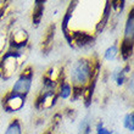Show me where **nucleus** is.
<instances>
[{
  "mask_svg": "<svg viewBox=\"0 0 134 134\" xmlns=\"http://www.w3.org/2000/svg\"><path fill=\"white\" fill-rule=\"evenodd\" d=\"M26 46L10 44V50L4 53L0 59V77L3 79L12 77L26 59Z\"/></svg>",
  "mask_w": 134,
  "mask_h": 134,
  "instance_id": "obj_1",
  "label": "nucleus"
},
{
  "mask_svg": "<svg viewBox=\"0 0 134 134\" xmlns=\"http://www.w3.org/2000/svg\"><path fill=\"white\" fill-rule=\"evenodd\" d=\"M32 79H33V68L31 66H27L21 72L20 77L17 78V81L15 82V84L12 85L10 93L26 100L29 90H31V87H32Z\"/></svg>",
  "mask_w": 134,
  "mask_h": 134,
  "instance_id": "obj_2",
  "label": "nucleus"
},
{
  "mask_svg": "<svg viewBox=\"0 0 134 134\" xmlns=\"http://www.w3.org/2000/svg\"><path fill=\"white\" fill-rule=\"evenodd\" d=\"M55 35V25H50L45 31V34L42 39V51L44 54H49L53 48V40Z\"/></svg>",
  "mask_w": 134,
  "mask_h": 134,
  "instance_id": "obj_3",
  "label": "nucleus"
},
{
  "mask_svg": "<svg viewBox=\"0 0 134 134\" xmlns=\"http://www.w3.org/2000/svg\"><path fill=\"white\" fill-rule=\"evenodd\" d=\"M133 53V39H122L121 42V56L128 60Z\"/></svg>",
  "mask_w": 134,
  "mask_h": 134,
  "instance_id": "obj_4",
  "label": "nucleus"
},
{
  "mask_svg": "<svg viewBox=\"0 0 134 134\" xmlns=\"http://www.w3.org/2000/svg\"><path fill=\"white\" fill-rule=\"evenodd\" d=\"M43 11H44V1H34V7L32 12V21L34 26H38L42 21Z\"/></svg>",
  "mask_w": 134,
  "mask_h": 134,
  "instance_id": "obj_5",
  "label": "nucleus"
},
{
  "mask_svg": "<svg viewBox=\"0 0 134 134\" xmlns=\"http://www.w3.org/2000/svg\"><path fill=\"white\" fill-rule=\"evenodd\" d=\"M133 33H134V16H133V9H132L129 11V15H128L127 18L123 39H133Z\"/></svg>",
  "mask_w": 134,
  "mask_h": 134,
  "instance_id": "obj_6",
  "label": "nucleus"
},
{
  "mask_svg": "<svg viewBox=\"0 0 134 134\" xmlns=\"http://www.w3.org/2000/svg\"><path fill=\"white\" fill-rule=\"evenodd\" d=\"M5 134H22V129H21V123L17 118L11 120L10 124L7 126Z\"/></svg>",
  "mask_w": 134,
  "mask_h": 134,
  "instance_id": "obj_7",
  "label": "nucleus"
},
{
  "mask_svg": "<svg viewBox=\"0 0 134 134\" xmlns=\"http://www.w3.org/2000/svg\"><path fill=\"white\" fill-rule=\"evenodd\" d=\"M117 54H118L117 46L116 45H112V46H110V48H107V49H106L105 55H104V56H105L106 60L111 61V60H115V59H116Z\"/></svg>",
  "mask_w": 134,
  "mask_h": 134,
  "instance_id": "obj_8",
  "label": "nucleus"
},
{
  "mask_svg": "<svg viewBox=\"0 0 134 134\" xmlns=\"http://www.w3.org/2000/svg\"><path fill=\"white\" fill-rule=\"evenodd\" d=\"M123 124H124V127L127 128L128 131H131V132L133 131L134 129V115H133V112L128 113L127 116L124 117Z\"/></svg>",
  "mask_w": 134,
  "mask_h": 134,
  "instance_id": "obj_9",
  "label": "nucleus"
},
{
  "mask_svg": "<svg viewBox=\"0 0 134 134\" xmlns=\"http://www.w3.org/2000/svg\"><path fill=\"white\" fill-rule=\"evenodd\" d=\"M89 131H90V127H89L88 121L84 120L79 126V134H89Z\"/></svg>",
  "mask_w": 134,
  "mask_h": 134,
  "instance_id": "obj_10",
  "label": "nucleus"
},
{
  "mask_svg": "<svg viewBox=\"0 0 134 134\" xmlns=\"http://www.w3.org/2000/svg\"><path fill=\"white\" fill-rule=\"evenodd\" d=\"M96 134H111V132L107 131L106 128H104L102 124L100 123L99 126H98V129H96Z\"/></svg>",
  "mask_w": 134,
  "mask_h": 134,
  "instance_id": "obj_11",
  "label": "nucleus"
},
{
  "mask_svg": "<svg viewBox=\"0 0 134 134\" xmlns=\"http://www.w3.org/2000/svg\"><path fill=\"white\" fill-rule=\"evenodd\" d=\"M44 134H51V131H46Z\"/></svg>",
  "mask_w": 134,
  "mask_h": 134,
  "instance_id": "obj_12",
  "label": "nucleus"
}]
</instances>
